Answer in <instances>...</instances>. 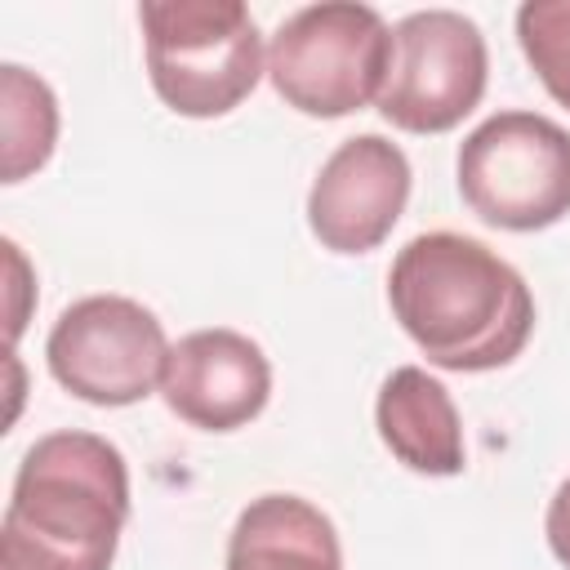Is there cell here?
Listing matches in <instances>:
<instances>
[{"label":"cell","mask_w":570,"mask_h":570,"mask_svg":"<svg viewBox=\"0 0 570 570\" xmlns=\"http://www.w3.org/2000/svg\"><path fill=\"white\" fill-rule=\"evenodd\" d=\"M410 200V160L383 134H356L330 151L307 191V227L330 254L379 249Z\"/></svg>","instance_id":"obj_8"},{"label":"cell","mask_w":570,"mask_h":570,"mask_svg":"<svg viewBox=\"0 0 570 570\" xmlns=\"http://www.w3.org/2000/svg\"><path fill=\"white\" fill-rule=\"evenodd\" d=\"M125 517V454L98 432H49L18 463L0 521V570H111Z\"/></svg>","instance_id":"obj_2"},{"label":"cell","mask_w":570,"mask_h":570,"mask_svg":"<svg viewBox=\"0 0 570 570\" xmlns=\"http://www.w3.org/2000/svg\"><path fill=\"white\" fill-rule=\"evenodd\" d=\"M517 40L543 89L570 107V0H530L517 9Z\"/></svg>","instance_id":"obj_13"},{"label":"cell","mask_w":570,"mask_h":570,"mask_svg":"<svg viewBox=\"0 0 570 570\" xmlns=\"http://www.w3.org/2000/svg\"><path fill=\"white\" fill-rule=\"evenodd\" d=\"M49 374L89 405H134L156 392L169 361L165 325L125 294L76 298L49 330Z\"/></svg>","instance_id":"obj_6"},{"label":"cell","mask_w":570,"mask_h":570,"mask_svg":"<svg viewBox=\"0 0 570 570\" xmlns=\"http://www.w3.org/2000/svg\"><path fill=\"white\" fill-rule=\"evenodd\" d=\"M4 263H9V343H18V334H22V325H27V294H31V285H27V258L18 254V245L13 240H4Z\"/></svg>","instance_id":"obj_15"},{"label":"cell","mask_w":570,"mask_h":570,"mask_svg":"<svg viewBox=\"0 0 570 570\" xmlns=\"http://www.w3.org/2000/svg\"><path fill=\"white\" fill-rule=\"evenodd\" d=\"M387 303L428 365L454 374H485L517 361L534 330L525 276L459 232L405 240L387 272Z\"/></svg>","instance_id":"obj_1"},{"label":"cell","mask_w":570,"mask_h":570,"mask_svg":"<svg viewBox=\"0 0 570 570\" xmlns=\"http://www.w3.org/2000/svg\"><path fill=\"white\" fill-rule=\"evenodd\" d=\"M459 196L503 232H543L570 214V134L539 111H499L459 147Z\"/></svg>","instance_id":"obj_5"},{"label":"cell","mask_w":570,"mask_h":570,"mask_svg":"<svg viewBox=\"0 0 570 570\" xmlns=\"http://www.w3.org/2000/svg\"><path fill=\"white\" fill-rule=\"evenodd\" d=\"M0 129H4V183H22L27 174L45 169L58 142V98L53 89L18 67H0Z\"/></svg>","instance_id":"obj_12"},{"label":"cell","mask_w":570,"mask_h":570,"mask_svg":"<svg viewBox=\"0 0 570 570\" xmlns=\"http://www.w3.org/2000/svg\"><path fill=\"white\" fill-rule=\"evenodd\" d=\"M543 534H548V548L552 557L570 570V476L557 485L552 503H548V517H543Z\"/></svg>","instance_id":"obj_14"},{"label":"cell","mask_w":570,"mask_h":570,"mask_svg":"<svg viewBox=\"0 0 570 570\" xmlns=\"http://www.w3.org/2000/svg\"><path fill=\"white\" fill-rule=\"evenodd\" d=\"M138 22L151 89L178 116H227L267 71L263 36L240 0H147Z\"/></svg>","instance_id":"obj_3"},{"label":"cell","mask_w":570,"mask_h":570,"mask_svg":"<svg viewBox=\"0 0 570 570\" xmlns=\"http://www.w3.org/2000/svg\"><path fill=\"white\" fill-rule=\"evenodd\" d=\"M374 423L396 463L423 476H459L468 463L463 423L441 379L419 365H401L383 379Z\"/></svg>","instance_id":"obj_10"},{"label":"cell","mask_w":570,"mask_h":570,"mask_svg":"<svg viewBox=\"0 0 570 570\" xmlns=\"http://www.w3.org/2000/svg\"><path fill=\"white\" fill-rule=\"evenodd\" d=\"M160 396L191 428L236 432L263 414L272 396V365L240 330H191L169 347Z\"/></svg>","instance_id":"obj_9"},{"label":"cell","mask_w":570,"mask_h":570,"mask_svg":"<svg viewBox=\"0 0 570 570\" xmlns=\"http://www.w3.org/2000/svg\"><path fill=\"white\" fill-rule=\"evenodd\" d=\"M392 71V31L379 9L330 0L289 13L267 45L272 89L303 116L338 120L379 102Z\"/></svg>","instance_id":"obj_4"},{"label":"cell","mask_w":570,"mask_h":570,"mask_svg":"<svg viewBox=\"0 0 570 570\" xmlns=\"http://www.w3.org/2000/svg\"><path fill=\"white\" fill-rule=\"evenodd\" d=\"M485 80L481 27L454 9H419L392 27V71L379 111L405 134H445L481 102Z\"/></svg>","instance_id":"obj_7"},{"label":"cell","mask_w":570,"mask_h":570,"mask_svg":"<svg viewBox=\"0 0 570 570\" xmlns=\"http://www.w3.org/2000/svg\"><path fill=\"white\" fill-rule=\"evenodd\" d=\"M227 570H343L338 530L298 494H258L232 525Z\"/></svg>","instance_id":"obj_11"}]
</instances>
